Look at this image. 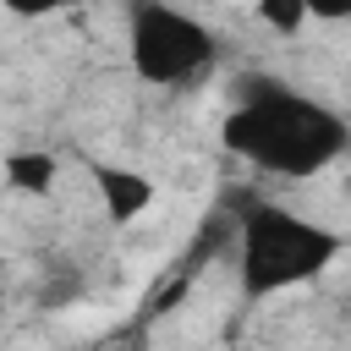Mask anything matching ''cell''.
I'll list each match as a JSON object with an SVG mask.
<instances>
[{
    "label": "cell",
    "mask_w": 351,
    "mask_h": 351,
    "mask_svg": "<svg viewBox=\"0 0 351 351\" xmlns=\"http://www.w3.org/2000/svg\"><path fill=\"white\" fill-rule=\"evenodd\" d=\"M55 176H60V165H55V154H44V148H16V154H5V181H11L16 192L44 197V192L55 186Z\"/></svg>",
    "instance_id": "5b68a950"
},
{
    "label": "cell",
    "mask_w": 351,
    "mask_h": 351,
    "mask_svg": "<svg viewBox=\"0 0 351 351\" xmlns=\"http://www.w3.org/2000/svg\"><path fill=\"white\" fill-rule=\"evenodd\" d=\"M93 186H99V203L115 225H132L154 208V181L143 170H126V165H93Z\"/></svg>",
    "instance_id": "277c9868"
},
{
    "label": "cell",
    "mask_w": 351,
    "mask_h": 351,
    "mask_svg": "<svg viewBox=\"0 0 351 351\" xmlns=\"http://www.w3.org/2000/svg\"><path fill=\"white\" fill-rule=\"evenodd\" d=\"M66 0H5V11H16V16H49V11H60Z\"/></svg>",
    "instance_id": "ba28073f"
},
{
    "label": "cell",
    "mask_w": 351,
    "mask_h": 351,
    "mask_svg": "<svg viewBox=\"0 0 351 351\" xmlns=\"http://www.w3.org/2000/svg\"><path fill=\"white\" fill-rule=\"evenodd\" d=\"M258 16L274 27V33H302V22L313 16L307 0H258Z\"/></svg>",
    "instance_id": "8992f818"
},
{
    "label": "cell",
    "mask_w": 351,
    "mask_h": 351,
    "mask_svg": "<svg viewBox=\"0 0 351 351\" xmlns=\"http://www.w3.org/2000/svg\"><path fill=\"white\" fill-rule=\"evenodd\" d=\"M225 148L274 176H318L351 148L340 110L285 88L280 77H241V99L219 126Z\"/></svg>",
    "instance_id": "6da1fadb"
},
{
    "label": "cell",
    "mask_w": 351,
    "mask_h": 351,
    "mask_svg": "<svg viewBox=\"0 0 351 351\" xmlns=\"http://www.w3.org/2000/svg\"><path fill=\"white\" fill-rule=\"evenodd\" d=\"M307 11H313L318 22H346V16H351V0H307Z\"/></svg>",
    "instance_id": "52a82bcc"
},
{
    "label": "cell",
    "mask_w": 351,
    "mask_h": 351,
    "mask_svg": "<svg viewBox=\"0 0 351 351\" xmlns=\"http://www.w3.org/2000/svg\"><path fill=\"white\" fill-rule=\"evenodd\" d=\"M126 55H132V71L143 82L192 88V82H203L214 71L219 44L197 16H186L176 5H165V0H137L132 16H126Z\"/></svg>",
    "instance_id": "3957f363"
},
{
    "label": "cell",
    "mask_w": 351,
    "mask_h": 351,
    "mask_svg": "<svg viewBox=\"0 0 351 351\" xmlns=\"http://www.w3.org/2000/svg\"><path fill=\"white\" fill-rule=\"evenodd\" d=\"M340 252H346L340 230H329V225H318L307 214H291L280 203H252L241 214L236 258H241V291L252 302L318 280Z\"/></svg>",
    "instance_id": "7a4b0ae2"
}]
</instances>
